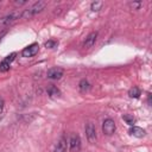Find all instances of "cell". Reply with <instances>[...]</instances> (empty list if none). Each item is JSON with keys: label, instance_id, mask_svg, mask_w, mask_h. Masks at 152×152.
<instances>
[{"label": "cell", "instance_id": "6da1fadb", "mask_svg": "<svg viewBox=\"0 0 152 152\" xmlns=\"http://www.w3.org/2000/svg\"><path fill=\"white\" fill-rule=\"evenodd\" d=\"M46 6V2L45 1H37L34 2L32 6H30L27 10H24L23 13L20 14V18H24V19H28L36 14H38L39 12H42Z\"/></svg>", "mask_w": 152, "mask_h": 152}, {"label": "cell", "instance_id": "7a4b0ae2", "mask_svg": "<svg viewBox=\"0 0 152 152\" xmlns=\"http://www.w3.org/2000/svg\"><path fill=\"white\" fill-rule=\"evenodd\" d=\"M115 122L114 120L112 119H106L103 122H102V132L106 134V135H112L114 132H115Z\"/></svg>", "mask_w": 152, "mask_h": 152}, {"label": "cell", "instance_id": "3957f363", "mask_svg": "<svg viewBox=\"0 0 152 152\" xmlns=\"http://www.w3.org/2000/svg\"><path fill=\"white\" fill-rule=\"evenodd\" d=\"M86 137H87V139H88V141H89L90 144H95L97 137H96L95 126H94L91 122L87 124V126H86Z\"/></svg>", "mask_w": 152, "mask_h": 152}, {"label": "cell", "instance_id": "277c9868", "mask_svg": "<svg viewBox=\"0 0 152 152\" xmlns=\"http://www.w3.org/2000/svg\"><path fill=\"white\" fill-rule=\"evenodd\" d=\"M68 144H69L70 150H71L72 152L78 151V150H80V147H81V138H80V135H78V134H76V133L71 134Z\"/></svg>", "mask_w": 152, "mask_h": 152}, {"label": "cell", "instance_id": "5b68a950", "mask_svg": "<svg viewBox=\"0 0 152 152\" xmlns=\"http://www.w3.org/2000/svg\"><path fill=\"white\" fill-rule=\"evenodd\" d=\"M38 50H39V45H38L37 43H33V44L26 46V48L21 51V56H23V57H32V56H34V55L38 52Z\"/></svg>", "mask_w": 152, "mask_h": 152}, {"label": "cell", "instance_id": "8992f818", "mask_svg": "<svg viewBox=\"0 0 152 152\" xmlns=\"http://www.w3.org/2000/svg\"><path fill=\"white\" fill-rule=\"evenodd\" d=\"M63 74H64V70L62 68L55 66V68H51L48 70L46 76H48V78H51V80H58L63 76Z\"/></svg>", "mask_w": 152, "mask_h": 152}, {"label": "cell", "instance_id": "52a82bcc", "mask_svg": "<svg viewBox=\"0 0 152 152\" xmlns=\"http://www.w3.org/2000/svg\"><path fill=\"white\" fill-rule=\"evenodd\" d=\"M96 38H97V32H90L87 36V38L84 39V42H83V45H82L83 49H90L95 44Z\"/></svg>", "mask_w": 152, "mask_h": 152}, {"label": "cell", "instance_id": "ba28073f", "mask_svg": "<svg viewBox=\"0 0 152 152\" xmlns=\"http://www.w3.org/2000/svg\"><path fill=\"white\" fill-rule=\"evenodd\" d=\"M19 17H20L19 13H10L0 19V25H8V24L13 23L14 20H17Z\"/></svg>", "mask_w": 152, "mask_h": 152}, {"label": "cell", "instance_id": "9c48e42d", "mask_svg": "<svg viewBox=\"0 0 152 152\" xmlns=\"http://www.w3.org/2000/svg\"><path fill=\"white\" fill-rule=\"evenodd\" d=\"M66 151H68V141H66V138L63 135L58 140L53 152H66Z\"/></svg>", "mask_w": 152, "mask_h": 152}, {"label": "cell", "instance_id": "30bf717a", "mask_svg": "<svg viewBox=\"0 0 152 152\" xmlns=\"http://www.w3.org/2000/svg\"><path fill=\"white\" fill-rule=\"evenodd\" d=\"M128 133H129L131 135L135 137V138H142V137L145 135L146 132H145V129H142L141 127H138V126H131Z\"/></svg>", "mask_w": 152, "mask_h": 152}, {"label": "cell", "instance_id": "8fae6325", "mask_svg": "<svg viewBox=\"0 0 152 152\" xmlns=\"http://www.w3.org/2000/svg\"><path fill=\"white\" fill-rule=\"evenodd\" d=\"M48 94H49L50 97H59V96H61V90H59L57 87L51 86V87H49V89H48Z\"/></svg>", "mask_w": 152, "mask_h": 152}, {"label": "cell", "instance_id": "7c38bea8", "mask_svg": "<svg viewBox=\"0 0 152 152\" xmlns=\"http://www.w3.org/2000/svg\"><path fill=\"white\" fill-rule=\"evenodd\" d=\"M78 89H80V91L86 93V91H88L90 89V83L87 80H81L80 83H78Z\"/></svg>", "mask_w": 152, "mask_h": 152}, {"label": "cell", "instance_id": "4fadbf2b", "mask_svg": "<svg viewBox=\"0 0 152 152\" xmlns=\"http://www.w3.org/2000/svg\"><path fill=\"white\" fill-rule=\"evenodd\" d=\"M128 95H129V97H133V99H138V97L141 95V91H140V89H139L138 87H133V88H131V89H129V91H128Z\"/></svg>", "mask_w": 152, "mask_h": 152}, {"label": "cell", "instance_id": "5bb4252c", "mask_svg": "<svg viewBox=\"0 0 152 152\" xmlns=\"http://www.w3.org/2000/svg\"><path fill=\"white\" fill-rule=\"evenodd\" d=\"M103 6V2L102 1H93L91 5H90V10L93 12H97L101 10V7Z\"/></svg>", "mask_w": 152, "mask_h": 152}, {"label": "cell", "instance_id": "9a60e30c", "mask_svg": "<svg viewBox=\"0 0 152 152\" xmlns=\"http://www.w3.org/2000/svg\"><path fill=\"white\" fill-rule=\"evenodd\" d=\"M122 119L126 121V124H128L129 126H134V124H135V118L133 116V115H129V114H125L124 116H122Z\"/></svg>", "mask_w": 152, "mask_h": 152}, {"label": "cell", "instance_id": "2e32d148", "mask_svg": "<svg viewBox=\"0 0 152 152\" xmlns=\"http://www.w3.org/2000/svg\"><path fill=\"white\" fill-rule=\"evenodd\" d=\"M10 68H11V63H8V62H6L5 59L0 63V71H2V72H5V71H7V70H10Z\"/></svg>", "mask_w": 152, "mask_h": 152}, {"label": "cell", "instance_id": "e0dca14e", "mask_svg": "<svg viewBox=\"0 0 152 152\" xmlns=\"http://www.w3.org/2000/svg\"><path fill=\"white\" fill-rule=\"evenodd\" d=\"M58 43L56 42V40H48L46 43H45V48H49V49H52V48H55L56 45H57Z\"/></svg>", "mask_w": 152, "mask_h": 152}, {"label": "cell", "instance_id": "ac0fdd59", "mask_svg": "<svg viewBox=\"0 0 152 152\" xmlns=\"http://www.w3.org/2000/svg\"><path fill=\"white\" fill-rule=\"evenodd\" d=\"M141 5H142L141 2H131V4H129V6H131L132 8H139Z\"/></svg>", "mask_w": 152, "mask_h": 152}, {"label": "cell", "instance_id": "d6986e66", "mask_svg": "<svg viewBox=\"0 0 152 152\" xmlns=\"http://www.w3.org/2000/svg\"><path fill=\"white\" fill-rule=\"evenodd\" d=\"M14 4L15 5H24V4H26V0H23V1H19V0H17V1H14Z\"/></svg>", "mask_w": 152, "mask_h": 152}, {"label": "cell", "instance_id": "ffe728a7", "mask_svg": "<svg viewBox=\"0 0 152 152\" xmlns=\"http://www.w3.org/2000/svg\"><path fill=\"white\" fill-rule=\"evenodd\" d=\"M4 103H5V102H4V99H2V97H0V112H1V110H2V108H4Z\"/></svg>", "mask_w": 152, "mask_h": 152}, {"label": "cell", "instance_id": "44dd1931", "mask_svg": "<svg viewBox=\"0 0 152 152\" xmlns=\"http://www.w3.org/2000/svg\"><path fill=\"white\" fill-rule=\"evenodd\" d=\"M147 103L151 104V94H148V96H147Z\"/></svg>", "mask_w": 152, "mask_h": 152}]
</instances>
